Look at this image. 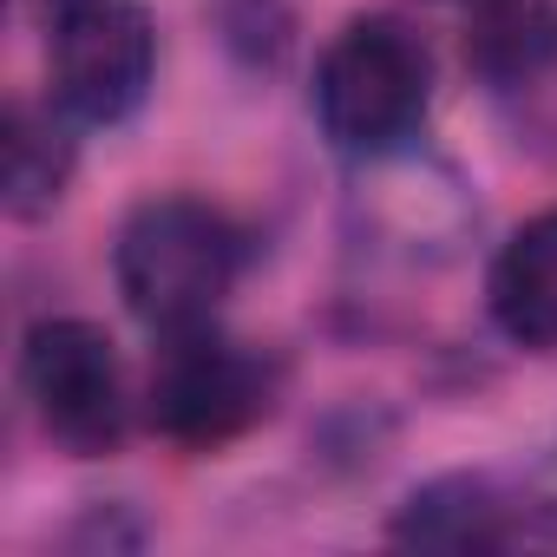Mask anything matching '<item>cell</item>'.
<instances>
[{
    "label": "cell",
    "instance_id": "6",
    "mask_svg": "<svg viewBox=\"0 0 557 557\" xmlns=\"http://www.w3.org/2000/svg\"><path fill=\"white\" fill-rule=\"evenodd\" d=\"M550 511L524 492H511L492 472H446L413 485L394 518L387 537L394 544H420V550H511L531 537H550Z\"/></svg>",
    "mask_w": 557,
    "mask_h": 557
},
{
    "label": "cell",
    "instance_id": "1",
    "mask_svg": "<svg viewBox=\"0 0 557 557\" xmlns=\"http://www.w3.org/2000/svg\"><path fill=\"white\" fill-rule=\"evenodd\" d=\"M243 256H249V236L236 230L230 210L164 190V197H145L119 223L112 283L132 322H145L151 335H177V329L216 322V309L230 302L243 275Z\"/></svg>",
    "mask_w": 557,
    "mask_h": 557
},
{
    "label": "cell",
    "instance_id": "8",
    "mask_svg": "<svg viewBox=\"0 0 557 557\" xmlns=\"http://www.w3.org/2000/svg\"><path fill=\"white\" fill-rule=\"evenodd\" d=\"M79 145H73V119L60 106H34L14 99L8 125H0V197H8L14 223H40L60 210L66 184H73Z\"/></svg>",
    "mask_w": 557,
    "mask_h": 557
},
{
    "label": "cell",
    "instance_id": "9",
    "mask_svg": "<svg viewBox=\"0 0 557 557\" xmlns=\"http://www.w3.org/2000/svg\"><path fill=\"white\" fill-rule=\"evenodd\" d=\"M466 66L492 92H518L557 73V0H472Z\"/></svg>",
    "mask_w": 557,
    "mask_h": 557
},
{
    "label": "cell",
    "instance_id": "4",
    "mask_svg": "<svg viewBox=\"0 0 557 557\" xmlns=\"http://www.w3.org/2000/svg\"><path fill=\"white\" fill-rule=\"evenodd\" d=\"M47 86L73 125H125L158 79V21L145 0H40Z\"/></svg>",
    "mask_w": 557,
    "mask_h": 557
},
{
    "label": "cell",
    "instance_id": "2",
    "mask_svg": "<svg viewBox=\"0 0 557 557\" xmlns=\"http://www.w3.org/2000/svg\"><path fill=\"white\" fill-rule=\"evenodd\" d=\"M433 112V53L400 14H355L315 60V125L355 158H400Z\"/></svg>",
    "mask_w": 557,
    "mask_h": 557
},
{
    "label": "cell",
    "instance_id": "5",
    "mask_svg": "<svg viewBox=\"0 0 557 557\" xmlns=\"http://www.w3.org/2000/svg\"><path fill=\"white\" fill-rule=\"evenodd\" d=\"M21 394H27L40 433L79 459L119 453V440L132 426L119 348L86 315H47L21 335Z\"/></svg>",
    "mask_w": 557,
    "mask_h": 557
},
{
    "label": "cell",
    "instance_id": "3",
    "mask_svg": "<svg viewBox=\"0 0 557 557\" xmlns=\"http://www.w3.org/2000/svg\"><path fill=\"white\" fill-rule=\"evenodd\" d=\"M275 394H283V368L262 348L203 322V329L158 335V361L145 381V420L158 440L184 453H216L243 440L249 426H262L275 413Z\"/></svg>",
    "mask_w": 557,
    "mask_h": 557
},
{
    "label": "cell",
    "instance_id": "7",
    "mask_svg": "<svg viewBox=\"0 0 557 557\" xmlns=\"http://www.w3.org/2000/svg\"><path fill=\"white\" fill-rule=\"evenodd\" d=\"M485 315L524 355H557V203L524 216L485 275Z\"/></svg>",
    "mask_w": 557,
    "mask_h": 557
}]
</instances>
